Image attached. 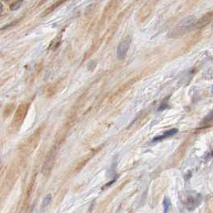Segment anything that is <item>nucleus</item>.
<instances>
[{"label": "nucleus", "instance_id": "nucleus-3", "mask_svg": "<svg viewBox=\"0 0 213 213\" xmlns=\"http://www.w3.org/2000/svg\"><path fill=\"white\" fill-rule=\"evenodd\" d=\"M131 43V38L129 35L124 37L119 43L117 48V57L119 59L123 60L126 57V55L130 47Z\"/></svg>", "mask_w": 213, "mask_h": 213}, {"label": "nucleus", "instance_id": "nucleus-4", "mask_svg": "<svg viewBox=\"0 0 213 213\" xmlns=\"http://www.w3.org/2000/svg\"><path fill=\"white\" fill-rule=\"evenodd\" d=\"M28 109V104L27 103H22L19 107L17 108L16 111L14 113V119H13V123L14 126H19L23 119L25 118L26 115H27V111Z\"/></svg>", "mask_w": 213, "mask_h": 213}, {"label": "nucleus", "instance_id": "nucleus-12", "mask_svg": "<svg viewBox=\"0 0 213 213\" xmlns=\"http://www.w3.org/2000/svg\"><path fill=\"white\" fill-rule=\"evenodd\" d=\"M2 12H3V4L0 2V14H2Z\"/></svg>", "mask_w": 213, "mask_h": 213}, {"label": "nucleus", "instance_id": "nucleus-7", "mask_svg": "<svg viewBox=\"0 0 213 213\" xmlns=\"http://www.w3.org/2000/svg\"><path fill=\"white\" fill-rule=\"evenodd\" d=\"M177 132H178V129H175V128H173V129H171V130L167 131H165L164 134L162 135V136L155 137V138L153 139V142L160 141V140H162L163 139H166V138H168V137H171V136H173L175 134H176Z\"/></svg>", "mask_w": 213, "mask_h": 213}, {"label": "nucleus", "instance_id": "nucleus-9", "mask_svg": "<svg viewBox=\"0 0 213 213\" xmlns=\"http://www.w3.org/2000/svg\"><path fill=\"white\" fill-rule=\"evenodd\" d=\"M51 199H52V196H51V194H48V195H47V196L44 197V199H43V202H42L41 208L44 209V208H47V206L50 204V203L51 202Z\"/></svg>", "mask_w": 213, "mask_h": 213}, {"label": "nucleus", "instance_id": "nucleus-2", "mask_svg": "<svg viewBox=\"0 0 213 213\" xmlns=\"http://www.w3.org/2000/svg\"><path fill=\"white\" fill-rule=\"evenodd\" d=\"M180 199L188 210H193L202 201L201 195L196 191H184L180 195Z\"/></svg>", "mask_w": 213, "mask_h": 213}, {"label": "nucleus", "instance_id": "nucleus-11", "mask_svg": "<svg viewBox=\"0 0 213 213\" xmlns=\"http://www.w3.org/2000/svg\"><path fill=\"white\" fill-rule=\"evenodd\" d=\"M171 205V201L168 198H165L163 200V208H164V212H168V209Z\"/></svg>", "mask_w": 213, "mask_h": 213}, {"label": "nucleus", "instance_id": "nucleus-10", "mask_svg": "<svg viewBox=\"0 0 213 213\" xmlns=\"http://www.w3.org/2000/svg\"><path fill=\"white\" fill-rule=\"evenodd\" d=\"M22 1H23V0H17L15 3H13V4L11 6V11H16V10L19 8L21 5H22Z\"/></svg>", "mask_w": 213, "mask_h": 213}, {"label": "nucleus", "instance_id": "nucleus-13", "mask_svg": "<svg viewBox=\"0 0 213 213\" xmlns=\"http://www.w3.org/2000/svg\"><path fill=\"white\" fill-rule=\"evenodd\" d=\"M4 1H10V0H4Z\"/></svg>", "mask_w": 213, "mask_h": 213}, {"label": "nucleus", "instance_id": "nucleus-8", "mask_svg": "<svg viewBox=\"0 0 213 213\" xmlns=\"http://www.w3.org/2000/svg\"><path fill=\"white\" fill-rule=\"evenodd\" d=\"M66 1H67V0H58V1H57L56 3H54L52 6H51L49 8L47 9V10H46V11L43 12V16H45V15H47L48 14H50L51 11H54V10L57 8V7H58L59 6L62 5V4H63L64 3H65Z\"/></svg>", "mask_w": 213, "mask_h": 213}, {"label": "nucleus", "instance_id": "nucleus-5", "mask_svg": "<svg viewBox=\"0 0 213 213\" xmlns=\"http://www.w3.org/2000/svg\"><path fill=\"white\" fill-rule=\"evenodd\" d=\"M212 12L205 14L202 18H200L197 21H195L192 30H198V29L204 27L205 26L208 25V23L212 21Z\"/></svg>", "mask_w": 213, "mask_h": 213}, {"label": "nucleus", "instance_id": "nucleus-6", "mask_svg": "<svg viewBox=\"0 0 213 213\" xmlns=\"http://www.w3.org/2000/svg\"><path fill=\"white\" fill-rule=\"evenodd\" d=\"M54 156H55V155L53 154L52 152L51 153L50 155H48L47 161L45 162L44 166L43 168V172L44 174H46L47 172L51 171V167H52L53 165V162H54Z\"/></svg>", "mask_w": 213, "mask_h": 213}, {"label": "nucleus", "instance_id": "nucleus-1", "mask_svg": "<svg viewBox=\"0 0 213 213\" xmlns=\"http://www.w3.org/2000/svg\"><path fill=\"white\" fill-rule=\"evenodd\" d=\"M195 21H196V18L194 16L186 17L175 27L174 29L169 33L168 36L172 39H175V38H179L184 35L188 31L192 30Z\"/></svg>", "mask_w": 213, "mask_h": 213}]
</instances>
